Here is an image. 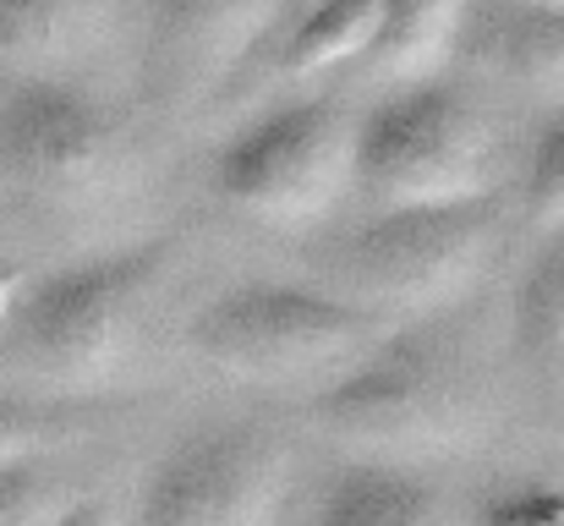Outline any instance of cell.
Returning a JSON list of instances; mask_svg holds the SVG:
<instances>
[{
	"instance_id": "cell-11",
	"label": "cell",
	"mask_w": 564,
	"mask_h": 526,
	"mask_svg": "<svg viewBox=\"0 0 564 526\" xmlns=\"http://www.w3.org/2000/svg\"><path fill=\"white\" fill-rule=\"evenodd\" d=\"M499 335L516 395L549 428H564V230L527 241V258L505 291Z\"/></svg>"
},
{
	"instance_id": "cell-10",
	"label": "cell",
	"mask_w": 564,
	"mask_h": 526,
	"mask_svg": "<svg viewBox=\"0 0 564 526\" xmlns=\"http://www.w3.org/2000/svg\"><path fill=\"white\" fill-rule=\"evenodd\" d=\"M477 88L499 105H521L538 116L564 110V6H527V0H477L460 61Z\"/></svg>"
},
{
	"instance_id": "cell-20",
	"label": "cell",
	"mask_w": 564,
	"mask_h": 526,
	"mask_svg": "<svg viewBox=\"0 0 564 526\" xmlns=\"http://www.w3.org/2000/svg\"><path fill=\"white\" fill-rule=\"evenodd\" d=\"M55 526H121V505L99 489V494H88V500H83V505H77L66 522H55Z\"/></svg>"
},
{
	"instance_id": "cell-8",
	"label": "cell",
	"mask_w": 564,
	"mask_h": 526,
	"mask_svg": "<svg viewBox=\"0 0 564 526\" xmlns=\"http://www.w3.org/2000/svg\"><path fill=\"white\" fill-rule=\"evenodd\" d=\"M296 489V433L263 411L187 428L143 477L121 526H280Z\"/></svg>"
},
{
	"instance_id": "cell-7",
	"label": "cell",
	"mask_w": 564,
	"mask_h": 526,
	"mask_svg": "<svg viewBox=\"0 0 564 526\" xmlns=\"http://www.w3.org/2000/svg\"><path fill=\"white\" fill-rule=\"evenodd\" d=\"M0 181L50 219H105L143 192V138L99 83L0 77Z\"/></svg>"
},
{
	"instance_id": "cell-13",
	"label": "cell",
	"mask_w": 564,
	"mask_h": 526,
	"mask_svg": "<svg viewBox=\"0 0 564 526\" xmlns=\"http://www.w3.org/2000/svg\"><path fill=\"white\" fill-rule=\"evenodd\" d=\"M302 526H471V511H460L433 472L335 461L318 477Z\"/></svg>"
},
{
	"instance_id": "cell-18",
	"label": "cell",
	"mask_w": 564,
	"mask_h": 526,
	"mask_svg": "<svg viewBox=\"0 0 564 526\" xmlns=\"http://www.w3.org/2000/svg\"><path fill=\"white\" fill-rule=\"evenodd\" d=\"M99 406H61V400H33V395H0V466L44 455V450H72L94 428Z\"/></svg>"
},
{
	"instance_id": "cell-12",
	"label": "cell",
	"mask_w": 564,
	"mask_h": 526,
	"mask_svg": "<svg viewBox=\"0 0 564 526\" xmlns=\"http://www.w3.org/2000/svg\"><path fill=\"white\" fill-rule=\"evenodd\" d=\"M121 0H0V77L99 83Z\"/></svg>"
},
{
	"instance_id": "cell-15",
	"label": "cell",
	"mask_w": 564,
	"mask_h": 526,
	"mask_svg": "<svg viewBox=\"0 0 564 526\" xmlns=\"http://www.w3.org/2000/svg\"><path fill=\"white\" fill-rule=\"evenodd\" d=\"M477 0H378V33L362 66L351 72L346 94L362 99L378 88L449 77L460 61V39Z\"/></svg>"
},
{
	"instance_id": "cell-14",
	"label": "cell",
	"mask_w": 564,
	"mask_h": 526,
	"mask_svg": "<svg viewBox=\"0 0 564 526\" xmlns=\"http://www.w3.org/2000/svg\"><path fill=\"white\" fill-rule=\"evenodd\" d=\"M378 0H313L291 11L263 50L269 83L280 94H313V88H346L362 55L373 50Z\"/></svg>"
},
{
	"instance_id": "cell-9",
	"label": "cell",
	"mask_w": 564,
	"mask_h": 526,
	"mask_svg": "<svg viewBox=\"0 0 564 526\" xmlns=\"http://www.w3.org/2000/svg\"><path fill=\"white\" fill-rule=\"evenodd\" d=\"M285 22V0H138V94L192 116L241 83Z\"/></svg>"
},
{
	"instance_id": "cell-22",
	"label": "cell",
	"mask_w": 564,
	"mask_h": 526,
	"mask_svg": "<svg viewBox=\"0 0 564 526\" xmlns=\"http://www.w3.org/2000/svg\"><path fill=\"white\" fill-rule=\"evenodd\" d=\"M302 6H313V0H285V17H291V11H302Z\"/></svg>"
},
{
	"instance_id": "cell-23",
	"label": "cell",
	"mask_w": 564,
	"mask_h": 526,
	"mask_svg": "<svg viewBox=\"0 0 564 526\" xmlns=\"http://www.w3.org/2000/svg\"><path fill=\"white\" fill-rule=\"evenodd\" d=\"M527 6H564V0H527Z\"/></svg>"
},
{
	"instance_id": "cell-3",
	"label": "cell",
	"mask_w": 564,
	"mask_h": 526,
	"mask_svg": "<svg viewBox=\"0 0 564 526\" xmlns=\"http://www.w3.org/2000/svg\"><path fill=\"white\" fill-rule=\"evenodd\" d=\"M171 275L176 236L110 241L28 275L0 335V362L33 389V400L99 406L138 367Z\"/></svg>"
},
{
	"instance_id": "cell-19",
	"label": "cell",
	"mask_w": 564,
	"mask_h": 526,
	"mask_svg": "<svg viewBox=\"0 0 564 526\" xmlns=\"http://www.w3.org/2000/svg\"><path fill=\"white\" fill-rule=\"evenodd\" d=\"M471 526H564V483L516 477L471 511Z\"/></svg>"
},
{
	"instance_id": "cell-4",
	"label": "cell",
	"mask_w": 564,
	"mask_h": 526,
	"mask_svg": "<svg viewBox=\"0 0 564 526\" xmlns=\"http://www.w3.org/2000/svg\"><path fill=\"white\" fill-rule=\"evenodd\" d=\"M510 192L499 99L471 77H427L357 99L351 208H433Z\"/></svg>"
},
{
	"instance_id": "cell-2",
	"label": "cell",
	"mask_w": 564,
	"mask_h": 526,
	"mask_svg": "<svg viewBox=\"0 0 564 526\" xmlns=\"http://www.w3.org/2000/svg\"><path fill=\"white\" fill-rule=\"evenodd\" d=\"M516 247L510 192L433 208H351L291 247L296 275L383 330L455 313L499 280Z\"/></svg>"
},
{
	"instance_id": "cell-1",
	"label": "cell",
	"mask_w": 564,
	"mask_h": 526,
	"mask_svg": "<svg viewBox=\"0 0 564 526\" xmlns=\"http://www.w3.org/2000/svg\"><path fill=\"white\" fill-rule=\"evenodd\" d=\"M488 297L383 330L329 389L302 400V428L335 444L340 461L433 472L494 444L516 395L505 335L482 319Z\"/></svg>"
},
{
	"instance_id": "cell-5",
	"label": "cell",
	"mask_w": 564,
	"mask_h": 526,
	"mask_svg": "<svg viewBox=\"0 0 564 526\" xmlns=\"http://www.w3.org/2000/svg\"><path fill=\"white\" fill-rule=\"evenodd\" d=\"M383 335L368 313L302 275H252L208 291L182 319L176 346L197 373L247 395L313 400Z\"/></svg>"
},
{
	"instance_id": "cell-6",
	"label": "cell",
	"mask_w": 564,
	"mask_h": 526,
	"mask_svg": "<svg viewBox=\"0 0 564 526\" xmlns=\"http://www.w3.org/2000/svg\"><path fill=\"white\" fill-rule=\"evenodd\" d=\"M351 138L357 99L346 88L274 94L219 138L208 192L230 219L302 247L351 214Z\"/></svg>"
},
{
	"instance_id": "cell-17",
	"label": "cell",
	"mask_w": 564,
	"mask_h": 526,
	"mask_svg": "<svg viewBox=\"0 0 564 526\" xmlns=\"http://www.w3.org/2000/svg\"><path fill=\"white\" fill-rule=\"evenodd\" d=\"M88 494L83 472L72 466V450H44L28 461L0 466V526H55L66 522Z\"/></svg>"
},
{
	"instance_id": "cell-16",
	"label": "cell",
	"mask_w": 564,
	"mask_h": 526,
	"mask_svg": "<svg viewBox=\"0 0 564 526\" xmlns=\"http://www.w3.org/2000/svg\"><path fill=\"white\" fill-rule=\"evenodd\" d=\"M510 214H516V236L527 241L564 230V110L532 121L510 165Z\"/></svg>"
},
{
	"instance_id": "cell-21",
	"label": "cell",
	"mask_w": 564,
	"mask_h": 526,
	"mask_svg": "<svg viewBox=\"0 0 564 526\" xmlns=\"http://www.w3.org/2000/svg\"><path fill=\"white\" fill-rule=\"evenodd\" d=\"M22 286H28V269H17L11 258H0V335H6V324H11V308H17Z\"/></svg>"
}]
</instances>
